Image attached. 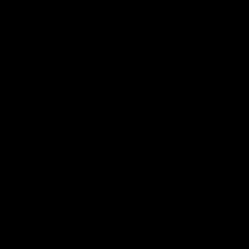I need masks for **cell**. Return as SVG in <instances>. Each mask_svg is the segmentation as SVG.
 I'll use <instances>...</instances> for the list:
<instances>
[]
</instances>
